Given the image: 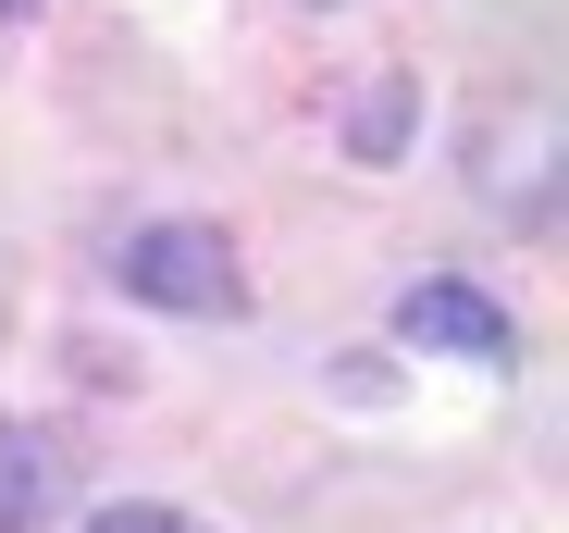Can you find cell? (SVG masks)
<instances>
[{
	"mask_svg": "<svg viewBox=\"0 0 569 533\" xmlns=\"http://www.w3.org/2000/svg\"><path fill=\"white\" fill-rule=\"evenodd\" d=\"M112 274H124L137 310H173V323H236L248 310V274H236L223 224H149V236H124Z\"/></svg>",
	"mask_w": 569,
	"mask_h": 533,
	"instance_id": "obj_1",
	"label": "cell"
},
{
	"mask_svg": "<svg viewBox=\"0 0 569 533\" xmlns=\"http://www.w3.org/2000/svg\"><path fill=\"white\" fill-rule=\"evenodd\" d=\"M397 335H409V347H446V361H470V373H508V361H520V323H508L483 286H458V274H421V286L397 298Z\"/></svg>",
	"mask_w": 569,
	"mask_h": 533,
	"instance_id": "obj_2",
	"label": "cell"
},
{
	"mask_svg": "<svg viewBox=\"0 0 569 533\" xmlns=\"http://www.w3.org/2000/svg\"><path fill=\"white\" fill-rule=\"evenodd\" d=\"M38 509H50V447L0 409V533H38Z\"/></svg>",
	"mask_w": 569,
	"mask_h": 533,
	"instance_id": "obj_3",
	"label": "cell"
},
{
	"mask_svg": "<svg viewBox=\"0 0 569 533\" xmlns=\"http://www.w3.org/2000/svg\"><path fill=\"white\" fill-rule=\"evenodd\" d=\"M74 533H211V521H186V509H149V496H124V509H87Z\"/></svg>",
	"mask_w": 569,
	"mask_h": 533,
	"instance_id": "obj_4",
	"label": "cell"
},
{
	"mask_svg": "<svg viewBox=\"0 0 569 533\" xmlns=\"http://www.w3.org/2000/svg\"><path fill=\"white\" fill-rule=\"evenodd\" d=\"M347 137H359V149H397V137H409V87H371Z\"/></svg>",
	"mask_w": 569,
	"mask_h": 533,
	"instance_id": "obj_5",
	"label": "cell"
},
{
	"mask_svg": "<svg viewBox=\"0 0 569 533\" xmlns=\"http://www.w3.org/2000/svg\"><path fill=\"white\" fill-rule=\"evenodd\" d=\"M0 13H38V0H0Z\"/></svg>",
	"mask_w": 569,
	"mask_h": 533,
	"instance_id": "obj_6",
	"label": "cell"
},
{
	"mask_svg": "<svg viewBox=\"0 0 569 533\" xmlns=\"http://www.w3.org/2000/svg\"><path fill=\"white\" fill-rule=\"evenodd\" d=\"M310 13H335V0H310Z\"/></svg>",
	"mask_w": 569,
	"mask_h": 533,
	"instance_id": "obj_7",
	"label": "cell"
}]
</instances>
